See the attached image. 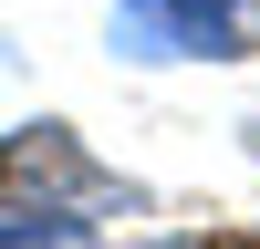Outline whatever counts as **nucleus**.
<instances>
[{
  "label": "nucleus",
  "mask_w": 260,
  "mask_h": 249,
  "mask_svg": "<svg viewBox=\"0 0 260 249\" xmlns=\"http://www.w3.org/2000/svg\"><path fill=\"white\" fill-rule=\"evenodd\" d=\"M104 42L125 62H260V0H115Z\"/></svg>",
  "instance_id": "f03ea898"
},
{
  "label": "nucleus",
  "mask_w": 260,
  "mask_h": 249,
  "mask_svg": "<svg viewBox=\"0 0 260 249\" xmlns=\"http://www.w3.org/2000/svg\"><path fill=\"white\" fill-rule=\"evenodd\" d=\"M0 208L31 218L42 239H83V228H104V218H136L146 197L83 156L73 124L42 114V124H11V135H0Z\"/></svg>",
  "instance_id": "f257e3e1"
}]
</instances>
